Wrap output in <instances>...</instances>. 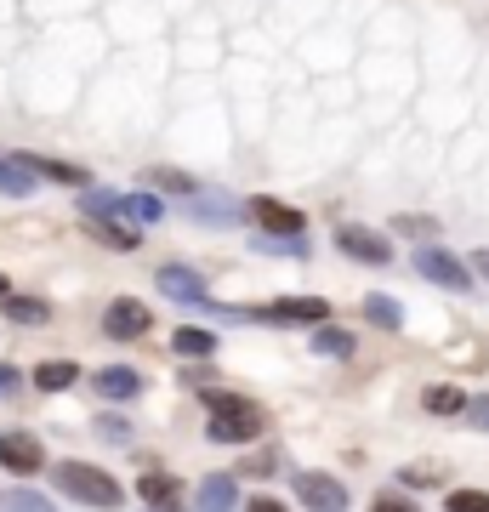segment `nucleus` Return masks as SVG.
I'll return each mask as SVG.
<instances>
[{"instance_id": "1", "label": "nucleus", "mask_w": 489, "mask_h": 512, "mask_svg": "<svg viewBox=\"0 0 489 512\" xmlns=\"http://www.w3.org/2000/svg\"><path fill=\"white\" fill-rule=\"evenodd\" d=\"M211 399V427H205V439L211 444H251L262 433V404L239 399V393H205Z\"/></svg>"}, {"instance_id": "2", "label": "nucleus", "mask_w": 489, "mask_h": 512, "mask_svg": "<svg viewBox=\"0 0 489 512\" xmlns=\"http://www.w3.org/2000/svg\"><path fill=\"white\" fill-rule=\"evenodd\" d=\"M52 478H57V490L74 495V501H86V507L114 512L120 501H126V490H120V484H114V478L103 473V467H86V461H57Z\"/></svg>"}, {"instance_id": "3", "label": "nucleus", "mask_w": 489, "mask_h": 512, "mask_svg": "<svg viewBox=\"0 0 489 512\" xmlns=\"http://www.w3.org/2000/svg\"><path fill=\"white\" fill-rule=\"evenodd\" d=\"M416 274L433 279V285H444V291H472V274L461 256H450L444 245H421L416 251Z\"/></svg>"}, {"instance_id": "4", "label": "nucleus", "mask_w": 489, "mask_h": 512, "mask_svg": "<svg viewBox=\"0 0 489 512\" xmlns=\"http://www.w3.org/2000/svg\"><path fill=\"white\" fill-rule=\"evenodd\" d=\"M262 319H273V325H330V302L325 296H279L262 308Z\"/></svg>"}, {"instance_id": "5", "label": "nucleus", "mask_w": 489, "mask_h": 512, "mask_svg": "<svg viewBox=\"0 0 489 512\" xmlns=\"http://www.w3.org/2000/svg\"><path fill=\"white\" fill-rule=\"evenodd\" d=\"M143 330H154V313H148V302H131V296H120V302H109V308H103V336H114V342H131V336H143Z\"/></svg>"}, {"instance_id": "6", "label": "nucleus", "mask_w": 489, "mask_h": 512, "mask_svg": "<svg viewBox=\"0 0 489 512\" xmlns=\"http://www.w3.org/2000/svg\"><path fill=\"white\" fill-rule=\"evenodd\" d=\"M296 501L308 512H347V490L325 473H296Z\"/></svg>"}, {"instance_id": "7", "label": "nucleus", "mask_w": 489, "mask_h": 512, "mask_svg": "<svg viewBox=\"0 0 489 512\" xmlns=\"http://www.w3.org/2000/svg\"><path fill=\"white\" fill-rule=\"evenodd\" d=\"M0 467L29 478V473H40V467H46V450H40L35 433H0Z\"/></svg>"}, {"instance_id": "8", "label": "nucleus", "mask_w": 489, "mask_h": 512, "mask_svg": "<svg viewBox=\"0 0 489 512\" xmlns=\"http://www.w3.org/2000/svg\"><path fill=\"white\" fill-rule=\"evenodd\" d=\"M336 245H342V251L353 256V262H370V268L393 262V245H387V239H381L376 228H353V222H347V228H336Z\"/></svg>"}, {"instance_id": "9", "label": "nucleus", "mask_w": 489, "mask_h": 512, "mask_svg": "<svg viewBox=\"0 0 489 512\" xmlns=\"http://www.w3.org/2000/svg\"><path fill=\"white\" fill-rule=\"evenodd\" d=\"M251 217L262 222V228H268L273 239H296L302 228H308V217H302L296 205H285V200H268V194H262V200H251Z\"/></svg>"}, {"instance_id": "10", "label": "nucleus", "mask_w": 489, "mask_h": 512, "mask_svg": "<svg viewBox=\"0 0 489 512\" xmlns=\"http://www.w3.org/2000/svg\"><path fill=\"white\" fill-rule=\"evenodd\" d=\"M171 302H194V308H205L211 302V291H205V279L194 274V268H182V262H165L160 268V279H154Z\"/></svg>"}, {"instance_id": "11", "label": "nucleus", "mask_w": 489, "mask_h": 512, "mask_svg": "<svg viewBox=\"0 0 489 512\" xmlns=\"http://www.w3.org/2000/svg\"><path fill=\"white\" fill-rule=\"evenodd\" d=\"M239 507V484L228 473L205 478L200 490H194V512H234Z\"/></svg>"}, {"instance_id": "12", "label": "nucleus", "mask_w": 489, "mask_h": 512, "mask_svg": "<svg viewBox=\"0 0 489 512\" xmlns=\"http://www.w3.org/2000/svg\"><path fill=\"white\" fill-rule=\"evenodd\" d=\"M188 211H194L200 222H211V228H234V222L245 217V205L228 200V194H222V200H217V194H194V200H188Z\"/></svg>"}, {"instance_id": "13", "label": "nucleus", "mask_w": 489, "mask_h": 512, "mask_svg": "<svg viewBox=\"0 0 489 512\" xmlns=\"http://www.w3.org/2000/svg\"><path fill=\"white\" fill-rule=\"evenodd\" d=\"M91 387H97L103 399H137V393H143V376L126 370V365H109V370H97V376H91Z\"/></svg>"}, {"instance_id": "14", "label": "nucleus", "mask_w": 489, "mask_h": 512, "mask_svg": "<svg viewBox=\"0 0 489 512\" xmlns=\"http://www.w3.org/2000/svg\"><path fill=\"white\" fill-rule=\"evenodd\" d=\"M171 348H177V359H211V353H217V330L182 325L177 336H171Z\"/></svg>"}, {"instance_id": "15", "label": "nucleus", "mask_w": 489, "mask_h": 512, "mask_svg": "<svg viewBox=\"0 0 489 512\" xmlns=\"http://www.w3.org/2000/svg\"><path fill=\"white\" fill-rule=\"evenodd\" d=\"M137 495H143L148 507H160V512H177V478L171 473H143V484H137Z\"/></svg>"}, {"instance_id": "16", "label": "nucleus", "mask_w": 489, "mask_h": 512, "mask_svg": "<svg viewBox=\"0 0 489 512\" xmlns=\"http://www.w3.org/2000/svg\"><path fill=\"white\" fill-rule=\"evenodd\" d=\"M80 382V365H69V359H46V365L35 370V387L40 393H63V387Z\"/></svg>"}, {"instance_id": "17", "label": "nucleus", "mask_w": 489, "mask_h": 512, "mask_svg": "<svg viewBox=\"0 0 489 512\" xmlns=\"http://www.w3.org/2000/svg\"><path fill=\"white\" fill-rule=\"evenodd\" d=\"M35 177H52V183H69V188H86V171L80 165H63V160H35V154H18Z\"/></svg>"}, {"instance_id": "18", "label": "nucleus", "mask_w": 489, "mask_h": 512, "mask_svg": "<svg viewBox=\"0 0 489 512\" xmlns=\"http://www.w3.org/2000/svg\"><path fill=\"white\" fill-rule=\"evenodd\" d=\"M6 319L12 325H46L52 319V302H40V296H6Z\"/></svg>"}, {"instance_id": "19", "label": "nucleus", "mask_w": 489, "mask_h": 512, "mask_svg": "<svg viewBox=\"0 0 489 512\" xmlns=\"http://www.w3.org/2000/svg\"><path fill=\"white\" fill-rule=\"evenodd\" d=\"M364 319L381 325V330H404V308L393 296H364Z\"/></svg>"}, {"instance_id": "20", "label": "nucleus", "mask_w": 489, "mask_h": 512, "mask_svg": "<svg viewBox=\"0 0 489 512\" xmlns=\"http://www.w3.org/2000/svg\"><path fill=\"white\" fill-rule=\"evenodd\" d=\"M29 188H35V171L23 160H6L0 154V194H29Z\"/></svg>"}, {"instance_id": "21", "label": "nucleus", "mask_w": 489, "mask_h": 512, "mask_svg": "<svg viewBox=\"0 0 489 512\" xmlns=\"http://www.w3.org/2000/svg\"><path fill=\"white\" fill-rule=\"evenodd\" d=\"M427 410L433 416H467V393L461 387H427Z\"/></svg>"}, {"instance_id": "22", "label": "nucleus", "mask_w": 489, "mask_h": 512, "mask_svg": "<svg viewBox=\"0 0 489 512\" xmlns=\"http://www.w3.org/2000/svg\"><path fill=\"white\" fill-rule=\"evenodd\" d=\"M313 353L347 359V353H353V336H347V330H336V325H319V330H313Z\"/></svg>"}, {"instance_id": "23", "label": "nucleus", "mask_w": 489, "mask_h": 512, "mask_svg": "<svg viewBox=\"0 0 489 512\" xmlns=\"http://www.w3.org/2000/svg\"><path fill=\"white\" fill-rule=\"evenodd\" d=\"M0 507L6 512H52V501H46L40 490H6L0 495Z\"/></svg>"}, {"instance_id": "24", "label": "nucleus", "mask_w": 489, "mask_h": 512, "mask_svg": "<svg viewBox=\"0 0 489 512\" xmlns=\"http://www.w3.org/2000/svg\"><path fill=\"white\" fill-rule=\"evenodd\" d=\"M148 183L171 188V194H182V200H194V194H200V188H194V177H182V171H148Z\"/></svg>"}, {"instance_id": "25", "label": "nucleus", "mask_w": 489, "mask_h": 512, "mask_svg": "<svg viewBox=\"0 0 489 512\" xmlns=\"http://www.w3.org/2000/svg\"><path fill=\"white\" fill-rule=\"evenodd\" d=\"M450 512H489V490H450Z\"/></svg>"}, {"instance_id": "26", "label": "nucleus", "mask_w": 489, "mask_h": 512, "mask_svg": "<svg viewBox=\"0 0 489 512\" xmlns=\"http://www.w3.org/2000/svg\"><path fill=\"white\" fill-rule=\"evenodd\" d=\"M97 433H103L109 444H131V427L120 416H97Z\"/></svg>"}, {"instance_id": "27", "label": "nucleus", "mask_w": 489, "mask_h": 512, "mask_svg": "<svg viewBox=\"0 0 489 512\" xmlns=\"http://www.w3.org/2000/svg\"><path fill=\"white\" fill-rule=\"evenodd\" d=\"M160 211H165V205L154 200V194H131V217H137V222H154Z\"/></svg>"}, {"instance_id": "28", "label": "nucleus", "mask_w": 489, "mask_h": 512, "mask_svg": "<svg viewBox=\"0 0 489 512\" xmlns=\"http://www.w3.org/2000/svg\"><path fill=\"white\" fill-rule=\"evenodd\" d=\"M438 467H404V484H410V490H427V484H438Z\"/></svg>"}, {"instance_id": "29", "label": "nucleus", "mask_w": 489, "mask_h": 512, "mask_svg": "<svg viewBox=\"0 0 489 512\" xmlns=\"http://www.w3.org/2000/svg\"><path fill=\"white\" fill-rule=\"evenodd\" d=\"M393 228H399V234H427V239L438 234V222H427V217H399Z\"/></svg>"}, {"instance_id": "30", "label": "nucleus", "mask_w": 489, "mask_h": 512, "mask_svg": "<svg viewBox=\"0 0 489 512\" xmlns=\"http://www.w3.org/2000/svg\"><path fill=\"white\" fill-rule=\"evenodd\" d=\"M370 512H416V501H404V495H376Z\"/></svg>"}, {"instance_id": "31", "label": "nucleus", "mask_w": 489, "mask_h": 512, "mask_svg": "<svg viewBox=\"0 0 489 512\" xmlns=\"http://www.w3.org/2000/svg\"><path fill=\"white\" fill-rule=\"evenodd\" d=\"M467 416H472V427H484V433H489V393L467 399Z\"/></svg>"}, {"instance_id": "32", "label": "nucleus", "mask_w": 489, "mask_h": 512, "mask_svg": "<svg viewBox=\"0 0 489 512\" xmlns=\"http://www.w3.org/2000/svg\"><path fill=\"white\" fill-rule=\"evenodd\" d=\"M18 387H23V376H18V370H12V365H0V399H12Z\"/></svg>"}, {"instance_id": "33", "label": "nucleus", "mask_w": 489, "mask_h": 512, "mask_svg": "<svg viewBox=\"0 0 489 512\" xmlns=\"http://www.w3.org/2000/svg\"><path fill=\"white\" fill-rule=\"evenodd\" d=\"M245 512H285V507H279L273 495H262V501H251V507H245Z\"/></svg>"}, {"instance_id": "34", "label": "nucleus", "mask_w": 489, "mask_h": 512, "mask_svg": "<svg viewBox=\"0 0 489 512\" xmlns=\"http://www.w3.org/2000/svg\"><path fill=\"white\" fill-rule=\"evenodd\" d=\"M472 268H478V274L489 279V251H478V256H472Z\"/></svg>"}, {"instance_id": "35", "label": "nucleus", "mask_w": 489, "mask_h": 512, "mask_svg": "<svg viewBox=\"0 0 489 512\" xmlns=\"http://www.w3.org/2000/svg\"><path fill=\"white\" fill-rule=\"evenodd\" d=\"M6 296H12V279H6V274H0V302H6Z\"/></svg>"}]
</instances>
